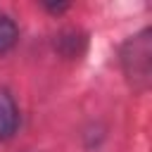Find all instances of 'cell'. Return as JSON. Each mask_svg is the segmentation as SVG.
I'll return each instance as SVG.
<instances>
[{
	"mask_svg": "<svg viewBox=\"0 0 152 152\" xmlns=\"http://www.w3.org/2000/svg\"><path fill=\"white\" fill-rule=\"evenodd\" d=\"M55 45L64 57H78L83 52V48H86V38L81 33H76V31H64V33H59Z\"/></svg>",
	"mask_w": 152,
	"mask_h": 152,
	"instance_id": "3957f363",
	"label": "cell"
},
{
	"mask_svg": "<svg viewBox=\"0 0 152 152\" xmlns=\"http://www.w3.org/2000/svg\"><path fill=\"white\" fill-rule=\"evenodd\" d=\"M19 128V109H17V102L12 97V93L0 86V142L14 138Z\"/></svg>",
	"mask_w": 152,
	"mask_h": 152,
	"instance_id": "7a4b0ae2",
	"label": "cell"
},
{
	"mask_svg": "<svg viewBox=\"0 0 152 152\" xmlns=\"http://www.w3.org/2000/svg\"><path fill=\"white\" fill-rule=\"evenodd\" d=\"M17 38H19V28H17L14 19L5 12H0V55L12 50L17 45Z\"/></svg>",
	"mask_w": 152,
	"mask_h": 152,
	"instance_id": "277c9868",
	"label": "cell"
},
{
	"mask_svg": "<svg viewBox=\"0 0 152 152\" xmlns=\"http://www.w3.org/2000/svg\"><path fill=\"white\" fill-rule=\"evenodd\" d=\"M119 59L126 81L135 90H145L150 86V74H152V31L142 28L140 33L131 36L121 45Z\"/></svg>",
	"mask_w": 152,
	"mask_h": 152,
	"instance_id": "6da1fadb",
	"label": "cell"
},
{
	"mask_svg": "<svg viewBox=\"0 0 152 152\" xmlns=\"http://www.w3.org/2000/svg\"><path fill=\"white\" fill-rule=\"evenodd\" d=\"M45 10H50V12H55V14H59V12H64V10H69V5L66 2H45Z\"/></svg>",
	"mask_w": 152,
	"mask_h": 152,
	"instance_id": "5b68a950",
	"label": "cell"
}]
</instances>
